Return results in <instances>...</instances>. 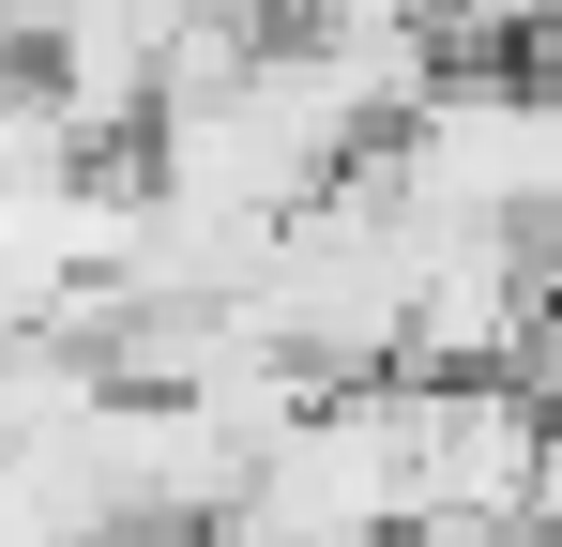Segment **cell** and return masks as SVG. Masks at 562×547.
<instances>
[{"mask_svg": "<svg viewBox=\"0 0 562 547\" xmlns=\"http://www.w3.org/2000/svg\"><path fill=\"white\" fill-rule=\"evenodd\" d=\"M426 517V395L411 380H319L289 426H259L244 517L259 547H395Z\"/></svg>", "mask_w": 562, "mask_h": 547, "instance_id": "1", "label": "cell"}, {"mask_svg": "<svg viewBox=\"0 0 562 547\" xmlns=\"http://www.w3.org/2000/svg\"><path fill=\"white\" fill-rule=\"evenodd\" d=\"M426 395V517H532V456H548V395L532 380H411Z\"/></svg>", "mask_w": 562, "mask_h": 547, "instance_id": "2", "label": "cell"}, {"mask_svg": "<svg viewBox=\"0 0 562 547\" xmlns=\"http://www.w3.org/2000/svg\"><path fill=\"white\" fill-rule=\"evenodd\" d=\"M517 380L562 411V259H548V304H532V350H517Z\"/></svg>", "mask_w": 562, "mask_h": 547, "instance_id": "3", "label": "cell"}, {"mask_svg": "<svg viewBox=\"0 0 562 547\" xmlns=\"http://www.w3.org/2000/svg\"><path fill=\"white\" fill-rule=\"evenodd\" d=\"M517 533H548V547H562V411H548V456H532V517H517Z\"/></svg>", "mask_w": 562, "mask_h": 547, "instance_id": "4", "label": "cell"}]
</instances>
